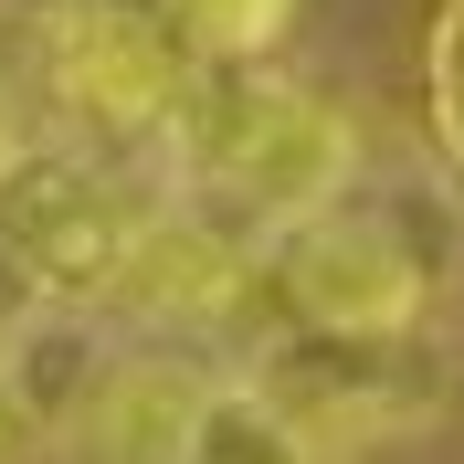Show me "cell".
Segmentation results:
<instances>
[{
    "instance_id": "6da1fadb",
    "label": "cell",
    "mask_w": 464,
    "mask_h": 464,
    "mask_svg": "<svg viewBox=\"0 0 464 464\" xmlns=\"http://www.w3.org/2000/svg\"><path fill=\"white\" fill-rule=\"evenodd\" d=\"M159 159H169V201H190L201 222L264 254L295 211H317L327 190L359 179V127L317 85H295L275 53L190 63V95L159 127Z\"/></svg>"
},
{
    "instance_id": "7a4b0ae2",
    "label": "cell",
    "mask_w": 464,
    "mask_h": 464,
    "mask_svg": "<svg viewBox=\"0 0 464 464\" xmlns=\"http://www.w3.org/2000/svg\"><path fill=\"white\" fill-rule=\"evenodd\" d=\"M454 264H464V211L433 179H348L254 254V285L285 306V327L391 338V327H433Z\"/></svg>"
},
{
    "instance_id": "3957f363",
    "label": "cell",
    "mask_w": 464,
    "mask_h": 464,
    "mask_svg": "<svg viewBox=\"0 0 464 464\" xmlns=\"http://www.w3.org/2000/svg\"><path fill=\"white\" fill-rule=\"evenodd\" d=\"M22 85L43 95L53 138L127 159V148H159L169 106L190 95V53L159 22V0H32Z\"/></svg>"
},
{
    "instance_id": "277c9868",
    "label": "cell",
    "mask_w": 464,
    "mask_h": 464,
    "mask_svg": "<svg viewBox=\"0 0 464 464\" xmlns=\"http://www.w3.org/2000/svg\"><path fill=\"white\" fill-rule=\"evenodd\" d=\"M138 222H148V190L106 148H74V138L0 148V254L22 264V285L43 306H106Z\"/></svg>"
},
{
    "instance_id": "5b68a950",
    "label": "cell",
    "mask_w": 464,
    "mask_h": 464,
    "mask_svg": "<svg viewBox=\"0 0 464 464\" xmlns=\"http://www.w3.org/2000/svg\"><path fill=\"white\" fill-rule=\"evenodd\" d=\"M254 380L338 454V443L422 433V422L454 401V348H443L433 327H391V338H317V327H285V348H275Z\"/></svg>"
},
{
    "instance_id": "8992f818",
    "label": "cell",
    "mask_w": 464,
    "mask_h": 464,
    "mask_svg": "<svg viewBox=\"0 0 464 464\" xmlns=\"http://www.w3.org/2000/svg\"><path fill=\"white\" fill-rule=\"evenodd\" d=\"M243 295H254V243H232V232L201 222L190 201H148V222H138V243H127V264H116L106 306H127L138 327H169V338H201V327H222Z\"/></svg>"
},
{
    "instance_id": "52a82bcc",
    "label": "cell",
    "mask_w": 464,
    "mask_h": 464,
    "mask_svg": "<svg viewBox=\"0 0 464 464\" xmlns=\"http://www.w3.org/2000/svg\"><path fill=\"white\" fill-rule=\"evenodd\" d=\"M190 391H201V370H190L179 348H106L95 380H85V401L63 411L43 443H53L63 464H169Z\"/></svg>"
},
{
    "instance_id": "ba28073f",
    "label": "cell",
    "mask_w": 464,
    "mask_h": 464,
    "mask_svg": "<svg viewBox=\"0 0 464 464\" xmlns=\"http://www.w3.org/2000/svg\"><path fill=\"white\" fill-rule=\"evenodd\" d=\"M169 464H327V443L295 422L254 370H201L190 411H179Z\"/></svg>"
},
{
    "instance_id": "9c48e42d",
    "label": "cell",
    "mask_w": 464,
    "mask_h": 464,
    "mask_svg": "<svg viewBox=\"0 0 464 464\" xmlns=\"http://www.w3.org/2000/svg\"><path fill=\"white\" fill-rule=\"evenodd\" d=\"M295 11H306V0H159V22L179 32L190 63H254V53H275Z\"/></svg>"
},
{
    "instance_id": "30bf717a",
    "label": "cell",
    "mask_w": 464,
    "mask_h": 464,
    "mask_svg": "<svg viewBox=\"0 0 464 464\" xmlns=\"http://www.w3.org/2000/svg\"><path fill=\"white\" fill-rule=\"evenodd\" d=\"M422 116H433V148L464 169V0L433 11V43H422Z\"/></svg>"
},
{
    "instance_id": "8fae6325",
    "label": "cell",
    "mask_w": 464,
    "mask_h": 464,
    "mask_svg": "<svg viewBox=\"0 0 464 464\" xmlns=\"http://www.w3.org/2000/svg\"><path fill=\"white\" fill-rule=\"evenodd\" d=\"M22 306H43V295H32V285H22V264H11V254H0V327H11V317H22Z\"/></svg>"
},
{
    "instance_id": "7c38bea8",
    "label": "cell",
    "mask_w": 464,
    "mask_h": 464,
    "mask_svg": "<svg viewBox=\"0 0 464 464\" xmlns=\"http://www.w3.org/2000/svg\"><path fill=\"white\" fill-rule=\"evenodd\" d=\"M22 443H32V422H22V411H11V391H0V464L22 454Z\"/></svg>"
},
{
    "instance_id": "4fadbf2b",
    "label": "cell",
    "mask_w": 464,
    "mask_h": 464,
    "mask_svg": "<svg viewBox=\"0 0 464 464\" xmlns=\"http://www.w3.org/2000/svg\"><path fill=\"white\" fill-rule=\"evenodd\" d=\"M11 138H22V127H11V74H0V148H11Z\"/></svg>"
}]
</instances>
